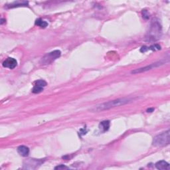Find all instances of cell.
Segmentation results:
<instances>
[{"label": "cell", "instance_id": "6da1fadb", "mask_svg": "<svg viewBox=\"0 0 170 170\" xmlns=\"http://www.w3.org/2000/svg\"><path fill=\"white\" fill-rule=\"evenodd\" d=\"M134 98H119V99L108 101V102L102 103L99 105L95 106V107L93 108L91 110L92 112H100L103 111V110H108L112 108H114L116 106H119L124 105L128 103H130L134 101Z\"/></svg>", "mask_w": 170, "mask_h": 170}, {"label": "cell", "instance_id": "7a4b0ae2", "mask_svg": "<svg viewBox=\"0 0 170 170\" xmlns=\"http://www.w3.org/2000/svg\"><path fill=\"white\" fill-rule=\"evenodd\" d=\"M162 35V25L158 19H153L150 23V29L146 36V41L153 42L160 38Z\"/></svg>", "mask_w": 170, "mask_h": 170}, {"label": "cell", "instance_id": "3957f363", "mask_svg": "<svg viewBox=\"0 0 170 170\" xmlns=\"http://www.w3.org/2000/svg\"><path fill=\"white\" fill-rule=\"evenodd\" d=\"M170 134L169 130H167L162 134H160L156 135L153 139L152 144L153 146L155 147H162L169 144Z\"/></svg>", "mask_w": 170, "mask_h": 170}, {"label": "cell", "instance_id": "277c9868", "mask_svg": "<svg viewBox=\"0 0 170 170\" xmlns=\"http://www.w3.org/2000/svg\"><path fill=\"white\" fill-rule=\"evenodd\" d=\"M61 52L59 50H55L53 51L50 52L47 55H45L44 57L41 59L40 63L41 65H49V64L52 63L53 62L55 61L57 59H58L61 56Z\"/></svg>", "mask_w": 170, "mask_h": 170}, {"label": "cell", "instance_id": "5b68a950", "mask_svg": "<svg viewBox=\"0 0 170 170\" xmlns=\"http://www.w3.org/2000/svg\"><path fill=\"white\" fill-rule=\"evenodd\" d=\"M43 163V161L41 160L36 159H28L24 162L23 168L27 169H34L37 168L41 164Z\"/></svg>", "mask_w": 170, "mask_h": 170}, {"label": "cell", "instance_id": "8992f818", "mask_svg": "<svg viewBox=\"0 0 170 170\" xmlns=\"http://www.w3.org/2000/svg\"><path fill=\"white\" fill-rule=\"evenodd\" d=\"M165 63V61H159V62H157V63L151 64V65H148V66H144V67L138 68V69L132 70L131 73H132V74H138V73L146 72V71L150 70L151 69H152V68H155V67H158V66H160L161 65H163Z\"/></svg>", "mask_w": 170, "mask_h": 170}, {"label": "cell", "instance_id": "52a82bcc", "mask_svg": "<svg viewBox=\"0 0 170 170\" xmlns=\"http://www.w3.org/2000/svg\"><path fill=\"white\" fill-rule=\"evenodd\" d=\"M2 65H3V67L10 68V69H13V68H15L16 66L17 65V61H16L15 59L9 57V58L6 59V60L3 61Z\"/></svg>", "mask_w": 170, "mask_h": 170}, {"label": "cell", "instance_id": "ba28073f", "mask_svg": "<svg viewBox=\"0 0 170 170\" xmlns=\"http://www.w3.org/2000/svg\"><path fill=\"white\" fill-rule=\"evenodd\" d=\"M155 167L158 169L164 170V169H169V164L165 161H159L155 164Z\"/></svg>", "mask_w": 170, "mask_h": 170}, {"label": "cell", "instance_id": "9c48e42d", "mask_svg": "<svg viewBox=\"0 0 170 170\" xmlns=\"http://www.w3.org/2000/svg\"><path fill=\"white\" fill-rule=\"evenodd\" d=\"M17 152L21 156L27 157L29 154V149L25 146H20L17 148Z\"/></svg>", "mask_w": 170, "mask_h": 170}, {"label": "cell", "instance_id": "30bf717a", "mask_svg": "<svg viewBox=\"0 0 170 170\" xmlns=\"http://www.w3.org/2000/svg\"><path fill=\"white\" fill-rule=\"evenodd\" d=\"M110 128V121L108 120H104L101 122L99 124V129L100 132H105L108 130Z\"/></svg>", "mask_w": 170, "mask_h": 170}, {"label": "cell", "instance_id": "8fae6325", "mask_svg": "<svg viewBox=\"0 0 170 170\" xmlns=\"http://www.w3.org/2000/svg\"><path fill=\"white\" fill-rule=\"evenodd\" d=\"M35 25H37V26L41 27V28H45L46 27H47L48 23L45 21H43L41 19H38L36 20L35 21Z\"/></svg>", "mask_w": 170, "mask_h": 170}, {"label": "cell", "instance_id": "7c38bea8", "mask_svg": "<svg viewBox=\"0 0 170 170\" xmlns=\"http://www.w3.org/2000/svg\"><path fill=\"white\" fill-rule=\"evenodd\" d=\"M35 85L44 88L45 86H47V82H46L44 80H38L35 81Z\"/></svg>", "mask_w": 170, "mask_h": 170}, {"label": "cell", "instance_id": "4fadbf2b", "mask_svg": "<svg viewBox=\"0 0 170 170\" xmlns=\"http://www.w3.org/2000/svg\"><path fill=\"white\" fill-rule=\"evenodd\" d=\"M43 91V87L36 86V85H35V86H34V87H33V90H32V92H33V93H35V94H38V93H41V92H42Z\"/></svg>", "mask_w": 170, "mask_h": 170}, {"label": "cell", "instance_id": "5bb4252c", "mask_svg": "<svg viewBox=\"0 0 170 170\" xmlns=\"http://www.w3.org/2000/svg\"><path fill=\"white\" fill-rule=\"evenodd\" d=\"M161 49V47L160 45H159L158 44H154V45H151L150 47H148V50H160Z\"/></svg>", "mask_w": 170, "mask_h": 170}, {"label": "cell", "instance_id": "9a60e30c", "mask_svg": "<svg viewBox=\"0 0 170 170\" xmlns=\"http://www.w3.org/2000/svg\"><path fill=\"white\" fill-rule=\"evenodd\" d=\"M69 169V167L65 166V165H58V166L55 167V169Z\"/></svg>", "mask_w": 170, "mask_h": 170}, {"label": "cell", "instance_id": "2e32d148", "mask_svg": "<svg viewBox=\"0 0 170 170\" xmlns=\"http://www.w3.org/2000/svg\"><path fill=\"white\" fill-rule=\"evenodd\" d=\"M142 14H143V17L144 19H149V14L148 13V11H146V10H144L142 11Z\"/></svg>", "mask_w": 170, "mask_h": 170}, {"label": "cell", "instance_id": "e0dca14e", "mask_svg": "<svg viewBox=\"0 0 170 170\" xmlns=\"http://www.w3.org/2000/svg\"><path fill=\"white\" fill-rule=\"evenodd\" d=\"M147 50H148V47H146V46H144V47H142L141 48V49H140V51L141 52H146Z\"/></svg>", "mask_w": 170, "mask_h": 170}, {"label": "cell", "instance_id": "ac0fdd59", "mask_svg": "<svg viewBox=\"0 0 170 170\" xmlns=\"http://www.w3.org/2000/svg\"><path fill=\"white\" fill-rule=\"evenodd\" d=\"M153 110H154V108H149V109L147 110V112H153Z\"/></svg>", "mask_w": 170, "mask_h": 170}]
</instances>
